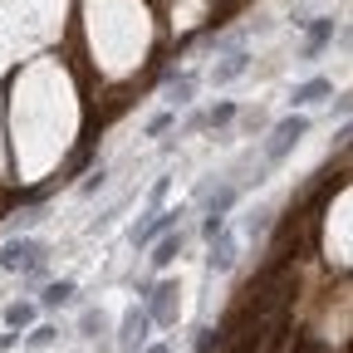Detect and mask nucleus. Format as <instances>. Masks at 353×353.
Wrapping results in <instances>:
<instances>
[{
	"label": "nucleus",
	"instance_id": "obj_1",
	"mask_svg": "<svg viewBox=\"0 0 353 353\" xmlns=\"http://www.w3.org/2000/svg\"><path fill=\"white\" fill-rule=\"evenodd\" d=\"M304 132H309V118H304V113H290V118H280V123L270 128V138H265V162L275 167V162H280V157H285V152H290V148L304 138Z\"/></svg>",
	"mask_w": 353,
	"mask_h": 353
},
{
	"label": "nucleus",
	"instance_id": "obj_2",
	"mask_svg": "<svg viewBox=\"0 0 353 353\" xmlns=\"http://www.w3.org/2000/svg\"><path fill=\"white\" fill-rule=\"evenodd\" d=\"M236 196H241V187H231V182H226V187H216V192L206 196V221H201V236H206V241L226 231V216H231Z\"/></svg>",
	"mask_w": 353,
	"mask_h": 353
},
{
	"label": "nucleus",
	"instance_id": "obj_3",
	"mask_svg": "<svg viewBox=\"0 0 353 353\" xmlns=\"http://www.w3.org/2000/svg\"><path fill=\"white\" fill-rule=\"evenodd\" d=\"M39 260H44V245L34 236H15V241L0 245V270H30Z\"/></svg>",
	"mask_w": 353,
	"mask_h": 353
},
{
	"label": "nucleus",
	"instance_id": "obj_4",
	"mask_svg": "<svg viewBox=\"0 0 353 353\" xmlns=\"http://www.w3.org/2000/svg\"><path fill=\"white\" fill-rule=\"evenodd\" d=\"M182 216H187V206H176V211H148V221H138V226H132V245H157Z\"/></svg>",
	"mask_w": 353,
	"mask_h": 353
},
{
	"label": "nucleus",
	"instance_id": "obj_5",
	"mask_svg": "<svg viewBox=\"0 0 353 353\" xmlns=\"http://www.w3.org/2000/svg\"><path fill=\"white\" fill-rule=\"evenodd\" d=\"M152 334V314L148 309H128L123 314V329H118V353H138Z\"/></svg>",
	"mask_w": 353,
	"mask_h": 353
},
{
	"label": "nucleus",
	"instance_id": "obj_6",
	"mask_svg": "<svg viewBox=\"0 0 353 353\" xmlns=\"http://www.w3.org/2000/svg\"><path fill=\"white\" fill-rule=\"evenodd\" d=\"M148 314H152V324H176V285L172 280H162V285H152L148 290Z\"/></svg>",
	"mask_w": 353,
	"mask_h": 353
},
{
	"label": "nucleus",
	"instance_id": "obj_7",
	"mask_svg": "<svg viewBox=\"0 0 353 353\" xmlns=\"http://www.w3.org/2000/svg\"><path fill=\"white\" fill-rule=\"evenodd\" d=\"M236 265V236H231V226L221 231V236H211V255H206V270L211 275H226Z\"/></svg>",
	"mask_w": 353,
	"mask_h": 353
},
{
	"label": "nucleus",
	"instance_id": "obj_8",
	"mask_svg": "<svg viewBox=\"0 0 353 353\" xmlns=\"http://www.w3.org/2000/svg\"><path fill=\"white\" fill-rule=\"evenodd\" d=\"M182 250H187V236H182V231H167V236L152 245V270H167L172 260H182Z\"/></svg>",
	"mask_w": 353,
	"mask_h": 353
},
{
	"label": "nucleus",
	"instance_id": "obj_9",
	"mask_svg": "<svg viewBox=\"0 0 353 353\" xmlns=\"http://www.w3.org/2000/svg\"><path fill=\"white\" fill-rule=\"evenodd\" d=\"M329 94H334L329 79H309V83H299L294 94H290V108H314V103H324Z\"/></svg>",
	"mask_w": 353,
	"mask_h": 353
},
{
	"label": "nucleus",
	"instance_id": "obj_10",
	"mask_svg": "<svg viewBox=\"0 0 353 353\" xmlns=\"http://www.w3.org/2000/svg\"><path fill=\"white\" fill-rule=\"evenodd\" d=\"M245 69H250V54H245V50H231L226 59H221V64L211 69V83H236Z\"/></svg>",
	"mask_w": 353,
	"mask_h": 353
},
{
	"label": "nucleus",
	"instance_id": "obj_11",
	"mask_svg": "<svg viewBox=\"0 0 353 353\" xmlns=\"http://www.w3.org/2000/svg\"><path fill=\"white\" fill-rule=\"evenodd\" d=\"M304 30H309V39H304V59H319V50L334 39V20H324V15H319V20H309Z\"/></svg>",
	"mask_w": 353,
	"mask_h": 353
},
{
	"label": "nucleus",
	"instance_id": "obj_12",
	"mask_svg": "<svg viewBox=\"0 0 353 353\" xmlns=\"http://www.w3.org/2000/svg\"><path fill=\"white\" fill-rule=\"evenodd\" d=\"M192 94H196V74H172V79H167V103H172V108H187Z\"/></svg>",
	"mask_w": 353,
	"mask_h": 353
},
{
	"label": "nucleus",
	"instance_id": "obj_13",
	"mask_svg": "<svg viewBox=\"0 0 353 353\" xmlns=\"http://www.w3.org/2000/svg\"><path fill=\"white\" fill-rule=\"evenodd\" d=\"M0 319H6V329L20 334V329L34 324V304H30V299H15V304H6V314H0Z\"/></svg>",
	"mask_w": 353,
	"mask_h": 353
},
{
	"label": "nucleus",
	"instance_id": "obj_14",
	"mask_svg": "<svg viewBox=\"0 0 353 353\" xmlns=\"http://www.w3.org/2000/svg\"><path fill=\"white\" fill-rule=\"evenodd\" d=\"M226 343H231V329L221 324V329H201L192 348H196V353H226Z\"/></svg>",
	"mask_w": 353,
	"mask_h": 353
},
{
	"label": "nucleus",
	"instance_id": "obj_15",
	"mask_svg": "<svg viewBox=\"0 0 353 353\" xmlns=\"http://www.w3.org/2000/svg\"><path fill=\"white\" fill-rule=\"evenodd\" d=\"M79 290H74V280H50V285H44V294H39V304L44 309H59V304H69Z\"/></svg>",
	"mask_w": 353,
	"mask_h": 353
},
{
	"label": "nucleus",
	"instance_id": "obj_16",
	"mask_svg": "<svg viewBox=\"0 0 353 353\" xmlns=\"http://www.w3.org/2000/svg\"><path fill=\"white\" fill-rule=\"evenodd\" d=\"M79 334H83V339H99V334H108L103 309H83V314H79Z\"/></svg>",
	"mask_w": 353,
	"mask_h": 353
},
{
	"label": "nucleus",
	"instance_id": "obj_17",
	"mask_svg": "<svg viewBox=\"0 0 353 353\" xmlns=\"http://www.w3.org/2000/svg\"><path fill=\"white\" fill-rule=\"evenodd\" d=\"M54 334H59L54 324H34V329L25 334V348H30V353H39V348H50V343H54Z\"/></svg>",
	"mask_w": 353,
	"mask_h": 353
},
{
	"label": "nucleus",
	"instance_id": "obj_18",
	"mask_svg": "<svg viewBox=\"0 0 353 353\" xmlns=\"http://www.w3.org/2000/svg\"><path fill=\"white\" fill-rule=\"evenodd\" d=\"M236 113H241V108H236L231 99H226V103H216V108H206V128H226Z\"/></svg>",
	"mask_w": 353,
	"mask_h": 353
},
{
	"label": "nucleus",
	"instance_id": "obj_19",
	"mask_svg": "<svg viewBox=\"0 0 353 353\" xmlns=\"http://www.w3.org/2000/svg\"><path fill=\"white\" fill-rule=\"evenodd\" d=\"M270 216H275V211H255V216H245V236H250V241L265 236V231H270Z\"/></svg>",
	"mask_w": 353,
	"mask_h": 353
},
{
	"label": "nucleus",
	"instance_id": "obj_20",
	"mask_svg": "<svg viewBox=\"0 0 353 353\" xmlns=\"http://www.w3.org/2000/svg\"><path fill=\"white\" fill-rule=\"evenodd\" d=\"M172 123H176V108H162V113H152V118H148V132L157 138V132H167Z\"/></svg>",
	"mask_w": 353,
	"mask_h": 353
},
{
	"label": "nucleus",
	"instance_id": "obj_21",
	"mask_svg": "<svg viewBox=\"0 0 353 353\" xmlns=\"http://www.w3.org/2000/svg\"><path fill=\"white\" fill-rule=\"evenodd\" d=\"M167 192H172V176H157V182H152V211H162V201H167Z\"/></svg>",
	"mask_w": 353,
	"mask_h": 353
},
{
	"label": "nucleus",
	"instance_id": "obj_22",
	"mask_svg": "<svg viewBox=\"0 0 353 353\" xmlns=\"http://www.w3.org/2000/svg\"><path fill=\"white\" fill-rule=\"evenodd\" d=\"M103 182H108V172L99 167V172H94V176H88V182L79 187V196H94V192H103Z\"/></svg>",
	"mask_w": 353,
	"mask_h": 353
},
{
	"label": "nucleus",
	"instance_id": "obj_23",
	"mask_svg": "<svg viewBox=\"0 0 353 353\" xmlns=\"http://www.w3.org/2000/svg\"><path fill=\"white\" fill-rule=\"evenodd\" d=\"M334 113H353V88H348V94H343V99L334 103Z\"/></svg>",
	"mask_w": 353,
	"mask_h": 353
},
{
	"label": "nucleus",
	"instance_id": "obj_24",
	"mask_svg": "<svg viewBox=\"0 0 353 353\" xmlns=\"http://www.w3.org/2000/svg\"><path fill=\"white\" fill-rule=\"evenodd\" d=\"M148 353H172V348L167 343H148Z\"/></svg>",
	"mask_w": 353,
	"mask_h": 353
},
{
	"label": "nucleus",
	"instance_id": "obj_25",
	"mask_svg": "<svg viewBox=\"0 0 353 353\" xmlns=\"http://www.w3.org/2000/svg\"><path fill=\"white\" fill-rule=\"evenodd\" d=\"M348 50H353V34H348Z\"/></svg>",
	"mask_w": 353,
	"mask_h": 353
},
{
	"label": "nucleus",
	"instance_id": "obj_26",
	"mask_svg": "<svg viewBox=\"0 0 353 353\" xmlns=\"http://www.w3.org/2000/svg\"><path fill=\"white\" fill-rule=\"evenodd\" d=\"M348 348H353V343H348Z\"/></svg>",
	"mask_w": 353,
	"mask_h": 353
}]
</instances>
